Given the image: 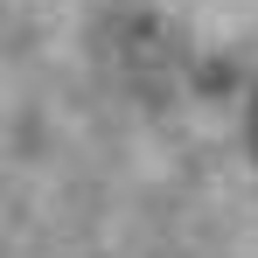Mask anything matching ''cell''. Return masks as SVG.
<instances>
[{
    "instance_id": "cell-1",
    "label": "cell",
    "mask_w": 258,
    "mask_h": 258,
    "mask_svg": "<svg viewBox=\"0 0 258 258\" xmlns=\"http://www.w3.org/2000/svg\"><path fill=\"white\" fill-rule=\"evenodd\" d=\"M244 140H251V161H258V91H251V119H244Z\"/></svg>"
}]
</instances>
